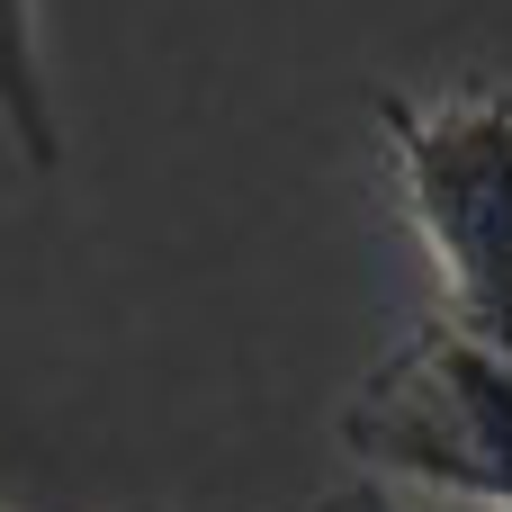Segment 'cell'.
<instances>
[{
	"mask_svg": "<svg viewBox=\"0 0 512 512\" xmlns=\"http://www.w3.org/2000/svg\"><path fill=\"white\" fill-rule=\"evenodd\" d=\"M378 153L432 261L441 324L512 360V90L504 81L378 90Z\"/></svg>",
	"mask_w": 512,
	"mask_h": 512,
	"instance_id": "6da1fadb",
	"label": "cell"
},
{
	"mask_svg": "<svg viewBox=\"0 0 512 512\" xmlns=\"http://www.w3.org/2000/svg\"><path fill=\"white\" fill-rule=\"evenodd\" d=\"M342 450L378 486H423L450 504L512 512V360L459 324L405 333L342 405Z\"/></svg>",
	"mask_w": 512,
	"mask_h": 512,
	"instance_id": "7a4b0ae2",
	"label": "cell"
},
{
	"mask_svg": "<svg viewBox=\"0 0 512 512\" xmlns=\"http://www.w3.org/2000/svg\"><path fill=\"white\" fill-rule=\"evenodd\" d=\"M0 135H9V153L36 180L63 171V90H54L45 9L36 0H0Z\"/></svg>",
	"mask_w": 512,
	"mask_h": 512,
	"instance_id": "3957f363",
	"label": "cell"
},
{
	"mask_svg": "<svg viewBox=\"0 0 512 512\" xmlns=\"http://www.w3.org/2000/svg\"><path fill=\"white\" fill-rule=\"evenodd\" d=\"M306 512H396V495H387L378 477H351V486H333V495H315Z\"/></svg>",
	"mask_w": 512,
	"mask_h": 512,
	"instance_id": "277c9868",
	"label": "cell"
},
{
	"mask_svg": "<svg viewBox=\"0 0 512 512\" xmlns=\"http://www.w3.org/2000/svg\"><path fill=\"white\" fill-rule=\"evenodd\" d=\"M0 512H18V504H0Z\"/></svg>",
	"mask_w": 512,
	"mask_h": 512,
	"instance_id": "5b68a950",
	"label": "cell"
}]
</instances>
